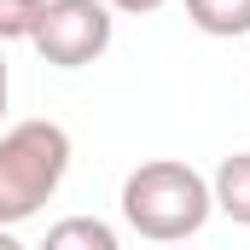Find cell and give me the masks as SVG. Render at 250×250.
<instances>
[{
  "instance_id": "52a82bcc",
  "label": "cell",
  "mask_w": 250,
  "mask_h": 250,
  "mask_svg": "<svg viewBox=\"0 0 250 250\" xmlns=\"http://www.w3.org/2000/svg\"><path fill=\"white\" fill-rule=\"evenodd\" d=\"M41 6H47V0H0V47L29 41L35 23H41Z\"/></svg>"
},
{
  "instance_id": "277c9868",
  "label": "cell",
  "mask_w": 250,
  "mask_h": 250,
  "mask_svg": "<svg viewBox=\"0 0 250 250\" xmlns=\"http://www.w3.org/2000/svg\"><path fill=\"white\" fill-rule=\"evenodd\" d=\"M209 198H215V209H221L233 227H250V151H233V157L215 163Z\"/></svg>"
},
{
  "instance_id": "3957f363",
  "label": "cell",
  "mask_w": 250,
  "mask_h": 250,
  "mask_svg": "<svg viewBox=\"0 0 250 250\" xmlns=\"http://www.w3.org/2000/svg\"><path fill=\"white\" fill-rule=\"evenodd\" d=\"M111 41H117L111 0H47L35 35H29V47L53 70H82V64L105 59Z\"/></svg>"
},
{
  "instance_id": "9c48e42d",
  "label": "cell",
  "mask_w": 250,
  "mask_h": 250,
  "mask_svg": "<svg viewBox=\"0 0 250 250\" xmlns=\"http://www.w3.org/2000/svg\"><path fill=\"white\" fill-rule=\"evenodd\" d=\"M6 99H12V70H6V53H0V123H6Z\"/></svg>"
},
{
  "instance_id": "6da1fadb",
  "label": "cell",
  "mask_w": 250,
  "mask_h": 250,
  "mask_svg": "<svg viewBox=\"0 0 250 250\" xmlns=\"http://www.w3.org/2000/svg\"><path fill=\"white\" fill-rule=\"evenodd\" d=\"M123 221L151 239V245H175V239H192L204 233V221L215 215V198H209V181L181 163V157H151L140 169H128L123 181Z\"/></svg>"
},
{
  "instance_id": "5b68a950",
  "label": "cell",
  "mask_w": 250,
  "mask_h": 250,
  "mask_svg": "<svg viewBox=\"0 0 250 250\" xmlns=\"http://www.w3.org/2000/svg\"><path fill=\"white\" fill-rule=\"evenodd\" d=\"M187 18L209 41H239L250 35V0H187Z\"/></svg>"
},
{
  "instance_id": "ba28073f",
  "label": "cell",
  "mask_w": 250,
  "mask_h": 250,
  "mask_svg": "<svg viewBox=\"0 0 250 250\" xmlns=\"http://www.w3.org/2000/svg\"><path fill=\"white\" fill-rule=\"evenodd\" d=\"M169 0H111V12H123V18H151V12H163Z\"/></svg>"
},
{
  "instance_id": "7a4b0ae2",
  "label": "cell",
  "mask_w": 250,
  "mask_h": 250,
  "mask_svg": "<svg viewBox=\"0 0 250 250\" xmlns=\"http://www.w3.org/2000/svg\"><path fill=\"white\" fill-rule=\"evenodd\" d=\"M70 134L47 117L0 128V227H23L35 221L53 198H59L64 175H70Z\"/></svg>"
},
{
  "instance_id": "8992f818",
  "label": "cell",
  "mask_w": 250,
  "mask_h": 250,
  "mask_svg": "<svg viewBox=\"0 0 250 250\" xmlns=\"http://www.w3.org/2000/svg\"><path fill=\"white\" fill-rule=\"evenodd\" d=\"M117 227L99 221V215H64L47 227V250H117Z\"/></svg>"
}]
</instances>
